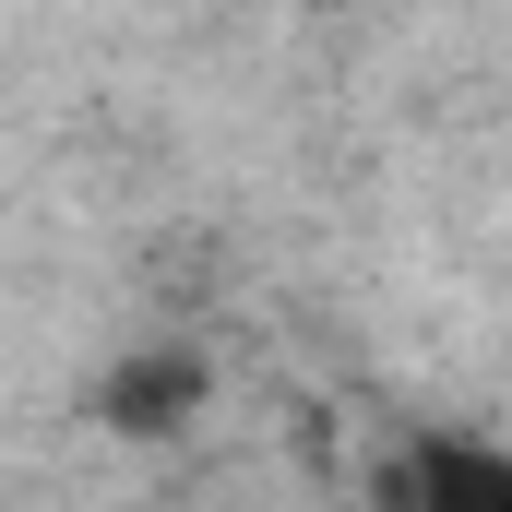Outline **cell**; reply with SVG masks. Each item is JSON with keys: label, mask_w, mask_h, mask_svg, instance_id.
Wrapping results in <instances>:
<instances>
[{"label": "cell", "mask_w": 512, "mask_h": 512, "mask_svg": "<svg viewBox=\"0 0 512 512\" xmlns=\"http://www.w3.org/2000/svg\"><path fill=\"white\" fill-rule=\"evenodd\" d=\"M370 501L382 512H512V465L489 441H417L370 477Z\"/></svg>", "instance_id": "1"}, {"label": "cell", "mask_w": 512, "mask_h": 512, "mask_svg": "<svg viewBox=\"0 0 512 512\" xmlns=\"http://www.w3.org/2000/svg\"><path fill=\"white\" fill-rule=\"evenodd\" d=\"M96 417H108L120 441L191 429V417H203V358H191V346H143V358H120V370L96 382Z\"/></svg>", "instance_id": "2"}]
</instances>
